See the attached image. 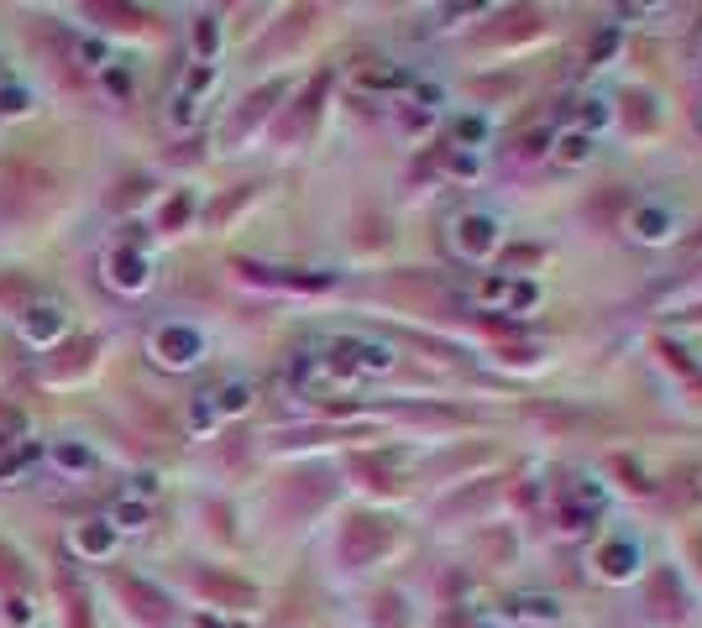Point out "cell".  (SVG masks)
I'll list each match as a JSON object with an SVG mask.
<instances>
[{
  "label": "cell",
  "instance_id": "1",
  "mask_svg": "<svg viewBox=\"0 0 702 628\" xmlns=\"http://www.w3.org/2000/svg\"><path fill=\"white\" fill-rule=\"evenodd\" d=\"M467 298H472V304H482V309H529V304H534V283H519V278H498V273H488V278L467 283Z\"/></svg>",
  "mask_w": 702,
  "mask_h": 628
},
{
  "label": "cell",
  "instance_id": "2",
  "mask_svg": "<svg viewBox=\"0 0 702 628\" xmlns=\"http://www.w3.org/2000/svg\"><path fill=\"white\" fill-rule=\"evenodd\" d=\"M451 246H456V257H467V262L488 257V252L498 246V221H493V215H477V210L456 215V221H451Z\"/></svg>",
  "mask_w": 702,
  "mask_h": 628
},
{
  "label": "cell",
  "instance_id": "3",
  "mask_svg": "<svg viewBox=\"0 0 702 628\" xmlns=\"http://www.w3.org/2000/svg\"><path fill=\"white\" fill-rule=\"evenodd\" d=\"M603 514V487L592 482V477H566L561 482V518L572 523V529H582L592 518Z\"/></svg>",
  "mask_w": 702,
  "mask_h": 628
},
{
  "label": "cell",
  "instance_id": "4",
  "mask_svg": "<svg viewBox=\"0 0 702 628\" xmlns=\"http://www.w3.org/2000/svg\"><path fill=\"white\" fill-rule=\"evenodd\" d=\"M331 367H341V372H388L394 367V351L378 345V341H341L336 356H331Z\"/></svg>",
  "mask_w": 702,
  "mask_h": 628
},
{
  "label": "cell",
  "instance_id": "5",
  "mask_svg": "<svg viewBox=\"0 0 702 628\" xmlns=\"http://www.w3.org/2000/svg\"><path fill=\"white\" fill-rule=\"evenodd\" d=\"M116 592L131 602V613H136V618H147V624H168V597H163V592H152L147 581H136V576H116Z\"/></svg>",
  "mask_w": 702,
  "mask_h": 628
},
{
  "label": "cell",
  "instance_id": "6",
  "mask_svg": "<svg viewBox=\"0 0 702 628\" xmlns=\"http://www.w3.org/2000/svg\"><path fill=\"white\" fill-rule=\"evenodd\" d=\"M152 351H158L163 361H174V367H189V361L199 356V336H194V330H183V325H168V330H158V336H152Z\"/></svg>",
  "mask_w": 702,
  "mask_h": 628
},
{
  "label": "cell",
  "instance_id": "7",
  "mask_svg": "<svg viewBox=\"0 0 702 628\" xmlns=\"http://www.w3.org/2000/svg\"><path fill=\"white\" fill-rule=\"evenodd\" d=\"M624 230H629L635 241H666V236L676 230V221H671V215H666L660 205H640V210H629Z\"/></svg>",
  "mask_w": 702,
  "mask_h": 628
},
{
  "label": "cell",
  "instance_id": "8",
  "mask_svg": "<svg viewBox=\"0 0 702 628\" xmlns=\"http://www.w3.org/2000/svg\"><path fill=\"white\" fill-rule=\"evenodd\" d=\"M550 147H556V163H566V168H582L587 158H592V131H561V136H550Z\"/></svg>",
  "mask_w": 702,
  "mask_h": 628
},
{
  "label": "cell",
  "instance_id": "9",
  "mask_svg": "<svg viewBox=\"0 0 702 628\" xmlns=\"http://www.w3.org/2000/svg\"><path fill=\"white\" fill-rule=\"evenodd\" d=\"M111 283H121V288H142L147 283V262H142V252H116V257H111Z\"/></svg>",
  "mask_w": 702,
  "mask_h": 628
},
{
  "label": "cell",
  "instance_id": "10",
  "mask_svg": "<svg viewBox=\"0 0 702 628\" xmlns=\"http://www.w3.org/2000/svg\"><path fill=\"white\" fill-rule=\"evenodd\" d=\"M514 618H534V624H550L561 618V608L550 597H514Z\"/></svg>",
  "mask_w": 702,
  "mask_h": 628
},
{
  "label": "cell",
  "instance_id": "11",
  "mask_svg": "<svg viewBox=\"0 0 702 628\" xmlns=\"http://www.w3.org/2000/svg\"><path fill=\"white\" fill-rule=\"evenodd\" d=\"M608 566V576H629L635 571V550L629 545H608V550H597V571Z\"/></svg>",
  "mask_w": 702,
  "mask_h": 628
},
{
  "label": "cell",
  "instance_id": "12",
  "mask_svg": "<svg viewBox=\"0 0 702 628\" xmlns=\"http://www.w3.org/2000/svg\"><path fill=\"white\" fill-rule=\"evenodd\" d=\"M356 84H367V89H404L410 74H404V68H372V74H362Z\"/></svg>",
  "mask_w": 702,
  "mask_h": 628
},
{
  "label": "cell",
  "instance_id": "13",
  "mask_svg": "<svg viewBox=\"0 0 702 628\" xmlns=\"http://www.w3.org/2000/svg\"><path fill=\"white\" fill-rule=\"evenodd\" d=\"M58 309H37V314H32V320H27V336H32V341H48V336H58Z\"/></svg>",
  "mask_w": 702,
  "mask_h": 628
},
{
  "label": "cell",
  "instance_id": "14",
  "mask_svg": "<svg viewBox=\"0 0 702 628\" xmlns=\"http://www.w3.org/2000/svg\"><path fill=\"white\" fill-rule=\"evenodd\" d=\"M90 16H105V27H136L142 21L136 11H121V5H90Z\"/></svg>",
  "mask_w": 702,
  "mask_h": 628
},
{
  "label": "cell",
  "instance_id": "15",
  "mask_svg": "<svg viewBox=\"0 0 702 628\" xmlns=\"http://www.w3.org/2000/svg\"><path fill=\"white\" fill-rule=\"evenodd\" d=\"M111 518H116V529H136V523L147 518V508H142V503H116Z\"/></svg>",
  "mask_w": 702,
  "mask_h": 628
},
{
  "label": "cell",
  "instance_id": "16",
  "mask_svg": "<svg viewBox=\"0 0 702 628\" xmlns=\"http://www.w3.org/2000/svg\"><path fill=\"white\" fill-rule=\"evenodd\" d=\"M194 43H199V53H215V21H210V16H199V27H194Z\"/></svg>",
  "mask_w": 702,
  "mask_h": 628
},
{
  "label": "cell",
  "instance_id": "17",
  "mask_svg": "<svg viewBox=\"0 0 702 628\" xmlns=\"http://www.w3.org/2000/svg\"><path fill=\"white\" fill-rule=\"evenodd\" d=\"M79 545H84V550H105L111 534H105V529H90V534H79Z\"/></svg>",
  "mask_w": 702,
  "mask_h": 628
},
{
  "label": "cell",
  "instance_id": "18",
  "mask_svg": "<svg viewBox=\"0 0 702 628\" xmlns=\"http://www.w3.org/2000/svg\"><path fill=\"white\" fill-rule=\"evenodd\" d=\"M241 403H246V388H241V383H231V388L221 393V408H241Z\"/></svg>",
  "mask_w": 702,
  "mask_h": 628
},
{
  "label": "cell",
  "instance_id": "19",
  "mask_svg": "<svg viewBox=\"0 0 702 628\" xmlns=\"http://www.w3.org/2000/svg\"><path fill=\"white\" fill-rule=\"evenodd\" d=\"M183 215H189V199H174V205H168V210H163V226H178V221H183Z\"/></svg>",
  "mask_w": 702,
  "mask_h": 628
},
{
  "label": "cell",
  "instance_id": "20",
  "mask_svg": "<svg viewBox=\"0 0 702 628\" xmlns=\"http://www.w3.org/2000/svg\"><path fill=\"white\" fill-rule=\"evenodd\" d=\"M199 628H221V624H210V618H199Z\"/></svg>",
  "mask_w": 702,
  "mask_h": 628
}]
</instances>
